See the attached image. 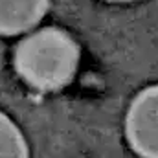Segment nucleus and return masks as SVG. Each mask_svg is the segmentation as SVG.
<instances>
[{"label":"nucleus","mask_w":158,"mask_h":158,"mask_svg":"<svg viewBox=\"0 0 158 158\" xmlns=\"http://www.w3.org/2000/svg\"><path fill=\"white\" fill-rule=\"evenodd\" d=\"M79 46L59 28H42L19 42L15 70L30 86L52 92L66 86L77 72Z\"/></svg>","instance_id":"obj_1"},{"label":"nucleus","mask_w":158,"mask_h":158,"mask_svg":"<svg viewBox=\"0 0 158 158\" xmlns=\"http://www.w3.org/2000/svg\"><path fill=\"white\" fill-rule=\"evenodd\" d=\"M125 134L138 156L158 158V85L132 99L125 118Z\"/></svg>","instance_id":"obj_2"},{"label":"nucleus","mask_w":158,"mask_h":158,"mask_svg":"<svg viewBox=\"0 0 158 158\" xmlns=\"http://www.w3.org/2000/svg\"><path fill=\"white\" fill-rule=\"evenodd\" d=\"M50 0H0V35H20L44 19Z\"/></svg>","instance_id":"obj_3"},{"label":"nucleus","mask_w":158,"mask_h":158,"mask_svg":"<svg viewBox=\"0 0 158 158\" xmlns=\"http://www.w3.org/2000/svg\"><path fill=\"white\" fill-rule=\"evenodd\" d=\"M0 158H30L28 143L17 123L0 110Z\"/></svg>","instance_id":"obj_4"},{"label":"nucleus","mask_w":158,"mask_h":158,"mask_svg":"<svg viewBox=\"0 0 158 158\" xmlns=\"http://www.w3.org/2000/svg\"><path fill=\"white\" fill-rule=\"evenodd\" d=\"M110 2H132V0H110Z\"/></svg>","instance_id":"obj_5"}]
</instances>
